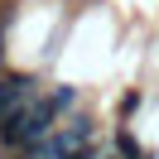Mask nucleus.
<instances>
[{
	"label": "nucleus",
	"instance_id": "obj_1",
	"mask_svg": "<svg viewBox=\"0 0 159 159\" xmlns=\"http://www.w3.org/2000/svg\"><path fill=\"white\" fill-rule=\"evenodd\" d=\"M29 101H34V77H0V135H5V120Z\"/></svg>",
	"mask_w": 159,
	"mask_h": 159
}]
</instances>
